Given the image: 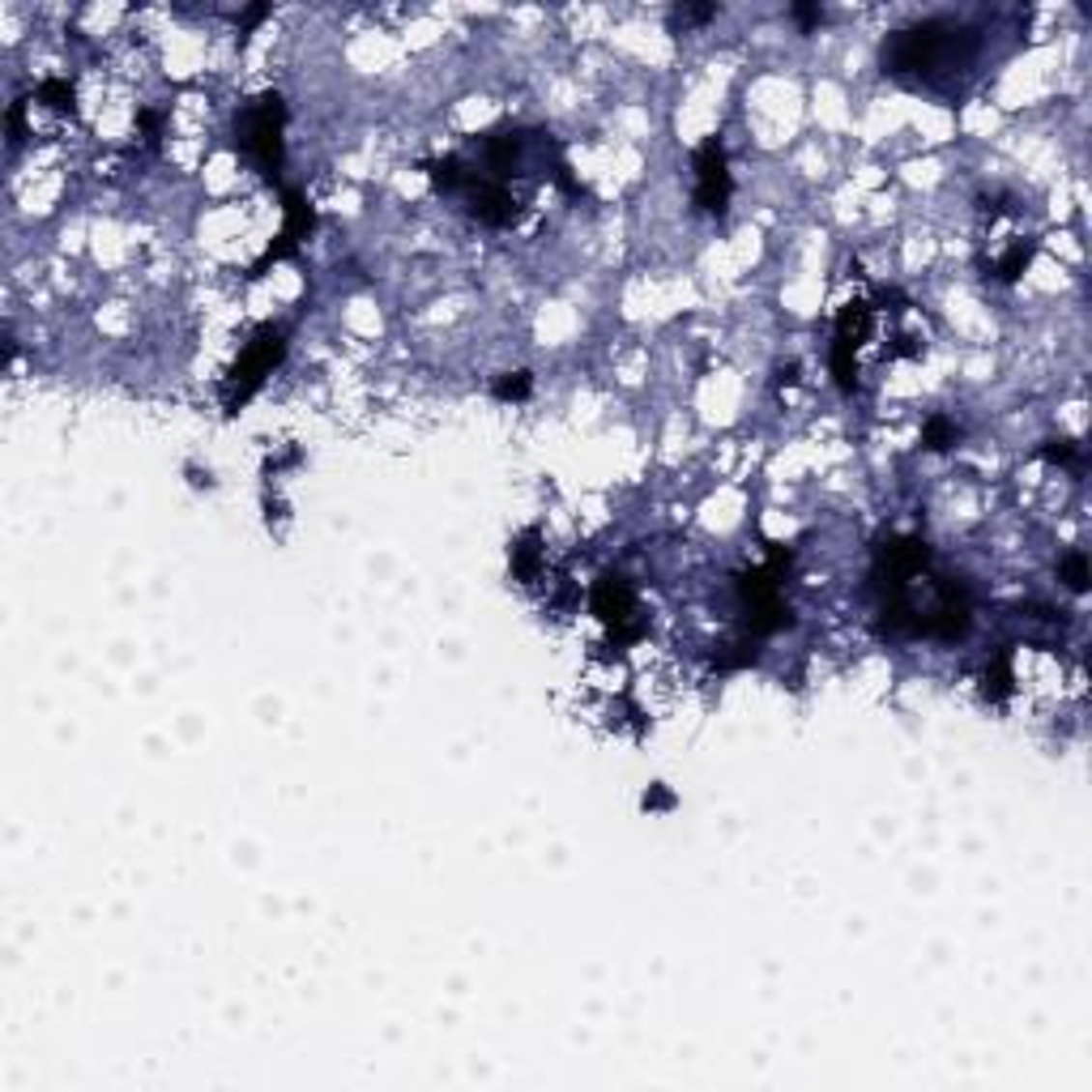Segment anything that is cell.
I'll return each mask as SVG.
<instances>
[{
    "mask_svg": "<svg viewBox=\"0 0 1092 1092\" xmlns=\"http://www.w3.org/2000/svg\"><path fill=\"white\" fill-rule=\"evenodd\" d=\"M282 129H286V102H282V95H261L256 102H248V111H244V120H240L244 150L261 162L265 175H277V167H282V158H286Z\"/></svg>",
    "mask_w": 1092,
    "mask_h": 1092,
    "instance_id": "3957f363",
    "label": "cell"
},
{
    "mask_svg": "<svg viewBox=\"0 0 1092 1092\" xmlns=\"http://www.w3.org/2000/svg\"><path fill=\"white\" fill-rule=\"evenodd\" d=\"M964 30L947 22L905 26L883 43V73L892 77H939L964 60Z\"/></svg>",
    "mask_w": 1092,
    "mask_h": 1092,
    "instance_id": "6da1fadb",
    "label": "cell"
},
{
    "mask_svg": "<svg viewBox=\"0 0 1092 1092\" xmlns=\"http://www.w3.org/2000/svg\"><path fill=\"white\" fill-rule=\"evenodd\" d=\"M39 99H43L51 111H73L77 107V95H73V86H69L65 77H47L43 86H39Z\"/></svg>",
    "mask_w": 1092,
    "mask_h": 1092,
    "instance_id": "2e32d148",
    "label": "cell"
},
{
    "mask_svg": "<svg viewBox=\"0 0 1092 1092\" xmlns=\"http://www.w3.org/2000/svg\"><path fill=\"white\" fill-rule=\"evenodd\" d=\"M470 180H474V171H470L461 158H440V162H431V184H436L440 192H466Z\"/></svg>",
    "mask_w": 1092,
    "mask_h": 1092,
    "instance_id": "7c38bea8",
    "label": "cell"
},
{
    "mask_svg": "<svg viewBox=\"0 0 1092 1092\" xmlns=\"http://www.w3.org/2000/svg\"><path fill=\"white\" fill-rule=\"evenodd\" d=\"M589 606H593L597 619H602L606 627H615L623 641H636V636L645 632L641 623H632V615H636V589L623 581V576H615V572L597 576L593 589H589Z\"/></svg>",
    "mask_w": 1092,
    "mask_h": 1092,
    "instance_id": "8992f818",
    "label": "cell"
},
{
    "mask_svg": "<svg viewBox=\"0 0 1092 1092\" xmlns=\"http://www.w3.org/2000/svg\"><path fill=\"white\" fill-rule=\"evenodd\" d=\"M282 355H286V333H282V329H273V325H265L261 333H256L252 342L240 350V359L231 363V372H226V385H222V410H226V415H240V410L248 406L252 393L265 385V376L282 363Z\"/></svg>",
    "mask_w": 1092,
    "mask_h": 1092,
    "instance_id": "7a4b0ae2",
    "label": "cell"
},
{
    "mask_svg": "<svg viewBox=\"0 0 1092 1092\" xmlns=\"http://www.w3.org/2000/svg\"><path fill=\"white\" fill-rule=\"evenodd\" d=\"M794 17H798V22L811 30V26L819 22V9H816V5H794Z\"/></svg>",
    "mask_w": 1092,
    "mask_h": 1092,
    "instance_id": "7402d4cb",
    "label": "cell"
},
{
    "mask_svg": "<svg viewBox=\"0 0 1092 1092\" xmlns=\"http://www.w3.org/2000/svg\"><path fill=\"white\" fill-rule=\"evenodd\" d=\"M641 807L645 811H671L675 807V794L666 786H648V794L641 798Z\"/></svg>",
    "mask_w": 1092,
    "mask_h": 1092,
    "instance_id": "ffe728a7",
    "label": "cell"
},
{
    "mask_svg": "<svg viewBox=\"0 0 1092 1092\" xmlns=\"http://www.w3.org/2000/svg\"><path fill=\"white\" fill-rule=\"evenodd\" d=\"M738 602H743L751 636H772V632L794 623V611H790V602L781 597V581L768 568H751V572L738 576Z\"/></svg>",
    "mask_w": 1092,
    "mask_h": 1092,
    "instance_id": "277c9868",
    "label": "cell"
},
{
    "mask_svg": "<svg viewBox=\"0 0 1092 1092\" xmlns=\"http://www.w3.org/2000/svg\"><path fill=\"white\" fill-rule=\"evenodd\" d=\"M137 125H141V129H146L150 137H154V132H158V116H154V111H141V116H137Z\"/></svg>",
    "mask_w": 1092,
    "mask_h": 1092,
    "instance_id": "603a6c76",
    "label": "cell"
},
{
    "mask_svg": "<svg viewBox=\"0 0 1092 1092\" xmlns=\"http://www.w3.org/2000/svg\"><path fill=\"white\" fill-rule=\"evenodd\" d=\"M282 210H286V226H282V235H277V240L270 244V252H265V261L256 265V273H261V270H265V265H270V261H282V256H291V252L299 248V244H303L307 235H312V226H316V218H312V205H307L303 197H299L295 188L286 192V205H282Z\"/></svg>",
    "mask_w": 1092,
    "mask_h": 1092,
    "instance_id": "9c48e42d",
    "label": "cell"
},
{
    "mask_svg": "<svg viewBox=\"0 0 1092 1092\" xmlns=\"http://www.w3.org/2000/svg\"><path fill=\"white\" fill-rule=\"evenodd\" d=\"M756 662V648H751L747 641L743 645H721V653L713 657L717 671H738V666H751Z\"/></svg>",
    "mask_w": 1092,
    "mask_h": 1092,
    "instance_id": "ac0fdd59",
    "label": "cell"
},
{
    "mask_svg": "<svg viewBox=\"0 0 1092 1092\" xmlns=\"http://www.w3.org/2000/svg\"><path fill=\"white\" fill-rule=\"evenodd\" d=\"M1058 576H1063V585L1071 593H1084L1088 589V560L1079 551H1071L1063 563H1058Z\"/></svg>",
    "mask_w": 1092,
    "mask_h": 1092,
    "instance_id": "e0dca14e",
    "label": "cell"
},
{
    "mask_svg": "<svg viewBox=\"0 0 1092 1092\" xmlns=\"http://www.w3.org/2000/svg\"><path fill=\"white\" fill-rule=\"evenodd\" d=\"M1028 261H1033V244L1028 240H1016L1012 248H1007L1003 256H998V265H994V273L1003 277V282H1016L1020 273L1028 270Z\"/></svg>",
    "mask_w": 1092,
    "mask_h": 1092,
    "instance_id": "5bb4252c",
    "label": "cell"
},
{
    "mask_svg": "<svg viewBox=\"0 0 1092 1092\" xmlns=\"http://www.w3.org/2000/svg\"><path fill=\"white\" fill-rule=\"evenodd\" d=\"M1042 457L1054 461V466H1079V452H1076V445H1071V440H1046V445H1042Z\"/></svg>",
    "mask_w": 1092,
    "mask_h": 1092,
    "instance_id": "d6986e66",
    "label": "cell"
},
{
    "mask_svg": "<svg viewBox=\"0 0 1092 1092\" xmlns=\"http://www.w3.org/2000/svg\"><path fill=\"white\" fill-rule=\"evenodd\" d=\"M466 201H470V214L487 226H508L517 222V197L508 192V184L500 180H487V175L474 171L470 188H466Z\"/></svg>",
    "mask_w": 1092,
    "mask_h": 1092,
    "instance_id": "ba28073f",
    "label": "cell"
},
{
    "mask_svg": "<svg viewBox=\"0 0 1092 1092\" xmlns=\"http://www.w3.org/2000/svg\"><path fill=\"white\" fill-rule=\"evenodd\" d=\"M956 445H961V427H956L952 418H947V415L926 418V427H922V448L947 452V448H956Z\"/></svg>",
    "mask_w": 1092,
    "mask_h": 1092,
    "instance_id": "4fadbf2b",
    "label": "cell"
},
{
    "mask_svg": "<svg viewBox=\"0 0 1092 1092\" xmlns=\"http://www.w3.org/2000/svg\"><path fill=\"white\" fill-rule=\"evenodd\" d=\"M730 192H734L730 158H726V150H721V141L708 137L704 146L696 150V205L704 214H726Z\"/></svg>",
    "mask_w": 1092,
    "mask_h": 1092,
    "instance_id": "52a82bcc",
    "label": "cell"
},
{
    "mask_svg": "<svg viewBox=\"0 0 1092 1092\" xmlns=\"http://www.w3.org/2000/svg\"><path fill=\"white\" fill-rule=\"evenodd\" d=\"M675 17H683V22H708V17H717V5H687V9H675Z\"/></svg>",
    "mask_w": 1092,
    "mask_h": 1092,
    "instance_id": "44dd1931",
    "label": "cell"
},
{
    "mask_svg": "<svg viewBox=\"0 0 1092 1092\" xmlns=\"http://www.w3.org/2000/svg\"><path fill=\"white\" fill-rule=\"evenodd\" d=\"M533 393V376L530 372H503L496 385H491V397L496 401H525Z\"/></svg>",
    "mask_w": 1092,
    "mask_h": 1092,
    "instance_id": "9a60e30c",
    "label": "cell"
},
{
    "mask_svg": "<svg viewBox=\"0 0 1092 1092\" xmlns=\"http://www.w3.org/2000/svg\"><path fill=\"white\" fill-rule=\"evenodd\" d=\"M867 333H871V307L867 303L841 307L837 337H832V376H837L841 393L858 388V346L867 342Z\"/></svg>",
    "mask_w": 1092,
    "mask_h": 1092,
    "instance_id": "5b68a950",
    "label": "cell"
},
{
    "mask_svg": "<svg viewBox=\"0 0 1092 1092\" xmlns=\"http://www.w3.org/2000/svg\"><path fill=\"white\" fill-rule=\"evenodd\" d=\"M512 572H517V581H533L542 568V546H538V530H525L512 538Z\"/></svg>",
    "mask_w": 1092,
    "mask_h": 1092,
    "instance_id": "30bf717a",
    "label": "cell"
},
{
    "mask_svg": "<svg viewBox=\"0 0 1092 1092\" xmlns=\"http://www.w3.org/2000/svg\"><path fill=\"white\" fill-rule=\"evenodd\" d=\"M777 380H781V385H794V380H798V367H794V363H790V367H777Z\"/></svg>",
    "mask_w": 1092,
    "mask_h": 1092,
    "instance_id": "cb8c5ba5",
    "label": "cell"
},
{
    "mask_svg": "<svg viewBox=\"0 0 1092 1092\" xmlns=\"http://www.w3.org/2000/svg\"><path fill=\"white\" fill-rule=\"evenodd\" d=\"M1016 692V675H1012V657L998 653L991 666L982 671V696L991 700V704H1003L1007 696Z\"/></svg>",
    "mask_w": 1092,
    "mask_h": 1092,
    "instance_id": "8fae6325",
    "label": "cell"
}]
</instances>
